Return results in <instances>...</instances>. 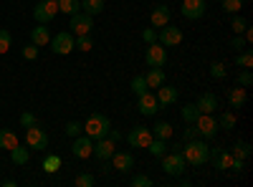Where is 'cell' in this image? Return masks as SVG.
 I'll return each mask as SVG.
<instances>
[{"mask_svg":"<svg viewBox=\"0 0 253 187\" xmlns=\"http://www.w3.org/2000/svg\"><path fill=\"white\" fill-rule=\"evenodd\" d=\"M182 157L187 164H205L210 159V147H208V142H200V139H190L185 144V150H182Z\"/></svg>","mask_w":253,"mask_h":187,"instance_id":"cell-1","label":"cell"},{"mask_svg":"<svg viewBox=\"0 0 253 187\" xmlns=\"http://www.w3.org/2000/svg\"><path fill=\"white\" fill-rule=\"evenodd\" d=\"M109 129H112V121H109V116H104V114H91L89 121L84 124V132H86V137H91V139L107 137Z\"/></svg>","mask_w":253,"mask_h":187,"instance_id":"cell-2","label":"cell"},{"mask_svg":"<svg viewBox=\"0 0 253 187\" xmlns=\"http://www.w3.org/2000/svg\"><path fill=\"white\" fill-rule=\"evenodd\" d=\"M56 13H58V3H56V0H41V3H36V8H33L36 23H43V26L51 23V20L56 18Z\"/></svg>","mask_w":253,"mask_h":187,"instance_id":"cell-3","label":"cell"},{"mask_svg":"<svg viewBox=\"0 0 253 187\" xmlns=\"http://www.w3.org/2000/svg\"><path fill=\"white\" fill-rule=\"evenodd\" d=\"M144 61H147V66L150 69H162L165 66V61H167V51L162 43H147V53H144Z\"/></svg>","mask_w":253,"mask_h":187,"instance_id":"cell-4","label":"cell"},{"mask_svg":"<svg viewBox=\"0 0 253 187\" xmlns=\"http://www.w3.org/2000/svg\"><path fill=\"white\" fill-rule=\"evenodd\" d=\"M69 28L76 33V36H86V33H91V28H94V15H89V13H74L71 15V23H69Z\"/></svg>","mask_w":253,"mask_h":187,"instance_id":"cell-5","label":"cell"},{"mask_svg":"<svg viewBox=\"0 0 253 187\" xmlns=\"http://www.w3.org/2000/svg\"><path fill=\"white\" fill-rule=\"evenodd\" d=\"M185 157H182V152H172V154H162V170L167 172V175H182L185 172Z\"/></svg>","mask_w":253,"mask_h":187,"instance_id":"cell-6","label":"cell"},{"mask_svg":"<svg viewBox=\"0 0 253 187\" xmlns=\"http://www.w3.org/2000/svg\"><path fill=\"white\" fill-rule=\"evenodd\" d=\"M51 51H53V53H58V56L71 53V51H74V36H71L69 31L51 36Z\"/></svg>","mask_w":253,"mask_h":187,"instance_id":"cell-7","label":"cell"},{"mask_svg":"<svg viewBox=\"0 0 253 187\" xmlns=\"http://www.w3.org/2000/svg\"><path fill=\"white\" fill-rule=\"evenodd\" d=\"M26 142L31 150H46L48 147V134L43 129H38V124H33V127L26 129Z\"/></svg>","mask_w":253,"mask_h":187,"instance_id":"cell-8","label":"cell"},{"mask_svg":"<svg viewBox=\"0 0 253 187\" xmlns=\"http://www.w3.org/2000/svg\"><path fill=\"white\" fill-rule=\"evenodd\" d=\"M180 10H182V15H185L187 20H198V18L205 15L208 3H205V0H182Z\"/></svg>","mask_w":253,"mask_h":187,"instance_id":"cell-9","label":"cell"},{"mask_svg":"<svg viewBox=\"0 0 253 187\" xmlns=\"http://www.w3.org/2000/svg\"><path fill=\"white\" fill-rule=\"evenodd\" d=\"M195 127H198V134L200 137H213L218 132V119L213 114H200L195 119Z\"/></svg>","mask_w":253,"mask_h":187,"instance_id":"cell-10","label":"cell"},{"mask_svg":"<svg viewBox=\"0 0 253 187\" xmlns=\"http://www.w3.org/2000/svg\"><path fill=\"white\" fill-rule=\"evenodd\" d=\"M114 152H117V142L112 137H101V139H96L91 154H96V159H112Z\"/></svg>","mask_w":253,"mask_h":187,"instance_id":"cell-11","label":"cell"},{"mask_svg":"<svg viewBox=\"0 0 253 187\" xmlns=\"http://www.w3.org/2000/svg\"><path fill=\"white\" fill-rule=\"evenodd\" d=\"M71 152H74V157H79V159H86V157H91V152H94V139L91 137H74V147H71Z\"/></svg>","mask_w":253,"mask_h":187,"instance_id":"cell-12","label":"cell"},{"mask_svg":"<svg viewBox=\"0 0 253 187\" xmlns=\"http://www.w3.org/2000/svg\"><path fill=\"white\" fill-rule=\"evenodd\" d=\"M155 137H152V129H147V127H134L129 134H126V142L132 144V147H147Z\"/></svg>","mask_w":253,"mask_h":187,"instance_id":"cell-13","label":"cell"},{"mask_svg":"<svg viewBox=\"0 0 253 187\" xmlns=\"http://www.w3.org/2000/svg\"><path fill=\"white\" fill-rule=\"evenodd\" d=\"M157 40L162 46H177V43H182V31L180 28H172L170 23L167 26H162V31L157 33Z\"/></svg>","mask_w":253,"mask_h":187,"instance_id":"cell-14","label":"cell"},{"mask_svg":"<svg viewBox=\"0 0 253 187\" xmlns=\"http://www.w3.org/2000/svg\"><path fill=\"white\" fill-rule=\"evenodd\" d=\"M157 96H155V91H144V94H139L137 96V109L144 114V116H150V114H155L157 112Z\"/></svg>","mask_w":253,"mask_h":187,"instance_id":"cell-15","label":"cell"},{"mask_svg":"<svg viewBox=\"0 0 253 187\" xmlns=\"http://www.w3.org/2000/svg\"><path fill=\"white\" fill-rule=\"evenodd\" d=\"M112 162H114V170L117 172H129L134 170V157L129 152H114L112 154Z\"/></svg>","mask_w":253,"mask_h":187,"instance_id":"cell-16","label":"cell"},{"mask_svg":"<svg viewBox=\"0 0 253 187\" xmlns=\"http://www.w3.org/2000/svg\"><path fill=\"white\" fill-rule=\"evenodd\" d=\"M210 159H213L215 170H230V164H233V154L225 150H210Z\"/></svg>","mask_w":253,"mask_h":187,"instance_id":"cell-17","label":"cell"},{"mask_svg":"<svg viewBox=\"0 0 253 187\" xmlns=\"http://www.w3.org/2000/svg\"><path fill=\"white\" fill-rule=\"evenodd\" d=\"M195 107L200 109V114H213V112L218 109V96L210 94V91H205V94H200V99H198Z\"/></svg>","mask_w":253,"mask_h":187,"instance_id":"cell-18","label":"cell"},{"mask_svg":"<svg viewBox=\"0 0 253 187\" xmlns=\"http://www.w3.org/2000/svg\"><path fill=\"white\" fill-rule=\"evenodd\" d=\"M155 96H157V104L160 107H170V104H175L177 101V89L175 86H160L157 91H155Z\"/></svg>","mask_w":253,"mask_h":187,"instance_id":"cell-19","label":"cell"},{"mask_svg":"<svg viewBox=\"0 0 253 187\" xmlns=\"http://www.w3.org/2000/svg\"><path fill=\"white\" fill-rule=\"evenodd\" d=\"M170 15H172V10L170 8H167V5H157L155 10H152V26L155 28H162V26H167V23H170Z\"/></svg>","mask_w":253,"mask_h":187,"instance_id":"cell-20","label":"cell"},{"mask_svg":"<svg viewBox=\"0 0 253 187\" xmlns=\"http://www.w3.org/2000/svg\"><path fill=\"white\" fill-rule=\"evenodd\" d=\"M31 38H33V43L41 48V46H48L51 43V31H48V26H43L41 23L38 28H33L31 31Z\"/></svg>","mask_w":253,"mask_h":187,"instance_id":"cell-21","label":"cell"},{"mask_svg":"<svg viewBox=\"0 0 253 187\" xmlns=\"http://www.w3.org/2000/svg\"><path fill=\"white\" fill-rule=\"evenodd\" d=\"M144 81H147V86H150V89H160L165 84V71L162 69H150L147 76H144Z\"/></svg>","mask_w":253,"mask_h":187,"instance_id":"cell-22","label":"cell"},{"mask_svg":"<svg viewBox=\"0 0 253 187\" xmlns=\"http://www.w3.org/2000/svg\"><path fill=\"white\" fill-rule=\"evenodd\" d=\"M10 159H13L15 164H28V159H31V147L26 150V147H20V144H15V147L10 150Z\"/></svg>","mask_w":253,"mask_h":187,"instance_id":"cell-23","label":"cell"},{"mask_svg":"<svg viewBox=\"0 0 253 187\" xmlns=\"http://www.w3.org/2000/svg\"><path fill=\"white\" fill-rule=\"evenodd\" d=\"M228 101H230V107H233V109H241L243 104H246V89H243V86L230 89V94H228Z\"/></svg>","mask_w":253,"mask_h":187,"instance_id":"cell-24","label":"cell"},{"mask_svg":"<svg viewBox=\"0 0 253 187\" xmlns=\"http://www.w3.org/2000/svg\"><path fill=\"white\" fill-rule=\"evenodd\" d=\"M152 137H157V139H170L172 137V127L167 121H157L155 127H152Z\"/></svg>","mask_w":253,"mask_h":187,"instance_id":"cell-25","label":"cell"},{"mask_svg":"<svg viewBox=\"0 0 253 187\" xmlns=\"http://www.w3.org/2000/svg\"><path fill=\"white\" fill-rule=\"evenodd\" d=\"M81 8L89 15H99L104 10V0H81Z\"/></svg>","mask_w":253,"mask_h":187,"instance_id":"cell-26","label":"cell"},{"mask_svg":"<svg viewBox=\"0 0 253 187\" xmlns=\"http://www.w3.org/2000/svg\"><path fill=\"white\" fill-rule=\"evenodd\" d=\"M15 144H18V137L10 129H0V147H3V150H13Z\"/></svg>","mask_w":253,"mask_h":187,"instance_id":"cell-27","label":"cell"},{"mask_svg":"<svg viewBox=\"0 0 253 187\" xmlns=\"http://www.w3.org/2000/svg\"><path fill=\"white\" fill-rule=\"evenodd\" d=\"M56 3H58V10L66 15H74L81 8V0H56Z\"/></svg>","mask_w":253,"mask_h":187,"instance_id":"cell-28","label":"cell"},{"mask_svg":"<svg viewBox=\"0 0 253 187\" xmlns=\"http://www.w3.org/2000/svg\"><path fill=\"white\" fill-rule=\"evenodd\" d=\"M236 66L238 69H251L253 66V53L248 48H243L241 53H236Z\"/></svg>","mask_w":253,"mask_h":187,"instance_id":"cell-29","label":"cell"},{"mask_svg":"<svg viewBox=\"0 0 253 187\" xmlns=\"http://www.w3.org/2000/svg\"><path fill=\"white\" fill-rule=\"evenodd\" d=\"M147 150H150L152 157H162V154L167 152V144H165V139H157V137H155L150 144H147Z\"/></svg>","mask_w":253,"mask_h":187,"instance_id":"cell-30","label":"cell"},{"mask_svg":"<svg viewBox=\"0 0 253 187\" xmlns=\"http://www.w3.org/2000/svg\"><path fill=\"white\" fill-rule=\"evenodd\" d=\"M236 127V114L233 112H223L218 116V129H233Z\"/></svg>","mask_w":253,"mask_h":187,"instance_id":"cell-31","label":"cell"},{"mask_svg":"<svg viewBox=\"0 0 253 187\" xmlns=\"http://www.w3.org/2000/svg\"><path fill=\"white\" fill-rule=\"evenodd\" d=\"M198 116H200V109L195 107V104H185V107H182V119H185L187 124H195Z\"/></svg>","mask_w":253,"mask_h":187,"instance_id":"cell-32","label":"cell"},{"mask_svg":"<svg viewBox=\"0 0 253 187\" xmlns=\"http://www.w3.org/2000/svg\"><path fill=\"white\" fill-rule=\"evenodd\" d=\"M74 48H79V51H91L94 48V40H91V36L86 33V36H76V40H74Z\"/></svg>","mask_w":253,"mask_h":187,"instance_id":"cell-33","label":"cell"},{"mask_svg":"<svg viewBox=\"0 0 253 187\" xmlns=\"http://www.w3.org/2000/svg\"><path fill=\"white\" fill-rule=\"evenodd\" d=\"M230 154L238 157V159L251 157V144H248V142H236V147H233V152H230Z\"/></svg>","mask_w":253,"mask_h":187,"instance_id":"cell-34","label":"cell"},{"mask_svg":"<svg viewBox=\"0 0 253 187\" xmlns=\"http://www.w3.org/2000/svg\"><path fill=\"white\" fill-rule=\"evenodd\" d=\"M58 167H61V157H58V154H46V159H43V170L53 175Z\"/></svg>","mask_w":253,"mask_h":187,"instance_id":"cell-35","label":"cell"},{"mask_svg":"<svg viewBox=\"0 0 253 187\" xmlns=\"http://www.w3.org/2000/svg\"><path fill=\"white\" fill-rule=\"evenodd\" d=\"M132 91L139 96V94H144V91H150V86H147V81H144V76H134L132 78Z\"/></svg>","mask_w":253,"mask_h":187,"instance_id":"cell-36","label":"cell"},{"mask_svg":"<svg viewBox=\"0 0 253 187\" xmlns=\"http://www.w3.org/2000/svg\"><path fill=\"white\" fill-rule=\"evenodd\" d=\"M76 187H94L96 185V177L94 175H89V172H84V175H79L76 177V182H74Z\"/></svg>","mask_w":253,"mask_h":187,"instance_id":"cell-37","label":"cell"},{"mask_svg":"<svg viewBox=\"0 0 253 187\" xmlns=\"http://www.w3.org/2000/svg\"><path fill=\"white\" fill-rule=\"evenodd\" d=\"M10 31H5V28H0V53H5V51H10Z\"/></svg>","mask_w":253,"mask_h":187,"instance_id":"cell-38","label":"cell"},{"mask_svg":"<svg viewBox=\"0 0 253 187\" xmlns=\"http://www.w3.org/2000/svg\"><path fill=\"white\" fill-rule=\"evenodd\" d=\"M251 84H253V74H251V69H243V71L238 74V86L248 89Z\"/></svg>","mask_w":253,"mask_h":187,"instance_id":"cell-39","label":"cell"},{"mask_svg":"<svg viewBox=\"0 0 253 187\" xmlns=\"http://www.w3.org/2000/svg\"><path fill=\"white\" fill-rule=\"evenodd\" d=\"M243 8V0H223V10L225 13H238Z\"/></svg>","mask_w":253,"mask_h":187,"instance_id":"cell-40","label":"cell"},{"mask_svg":"<svg viewBox=\"0 0 253 187\" xmlns=\"http://www.w3.org/2000/svg\"><path fill=\"white\" fill-rule=\"evenodd\" d=\"M132 187H152V180L147 175H134L132 177Z\"/></svg>","mask_w":253,"mask_h":187,"instance_id":"cell-41","label":"cell"},{"mask_svg":"<svg viewBox=\"0 0 253 187\" xmlns=\"http://www.w3.org/2000/svg\"><path fill=\"white\" fill-rule=\"evenodd\" d=\"M63 132H66L69 137H79V134L84 132V127H81L79 121H69V124H66V129H63Z\"/></svg>","mask_w":253,"mask_h":187,"instance_id":"cell-42","label":"cell"},{"mask_svg":"<svg viewBox=\"0 0 253 187\" xmlns=\"http://www.w3.org/2000/svg\"><path fill=\"white\" fill-rule=\"evenodd\" d=\"M33 124H36V116H33L31 112H23V114H20V127H23V129L33 127Z\"/></svg>","mask_w":253,"mask_h":187,"instance_id":"cell-43","label":"cell"},{"mask_svg":"<svg viewBox=\"0 0 253 187\" xmlns=\"http://www.w3.org/2000/svg\"><path fill=\"white\" fill-rule=\"evenodd\" d=\"M210 76H213V78H225V66L215 61V64L210 66Z\"/></svg>","mask_w":253,"mask_h":187,"instance_id":"cell-44","label":"cell"},{"mask_svg":"<svg viewBox=\"0 0 253 187\" xmlns=\"http://www.w3.org/2000/svg\"><path fill=\"white\" fill-rule=\"evenodd\" d=\"M246 26H248V23H246V20H243L241 15H236L233 20H230V28H233L236 33H243V31H246Z\"/></svg>","mask_w":253,"mask_h":187,"instance_id":"cell-45","label":"cell"},{"mask_svg":"<svg viewBox=\"0 0 253 187\" xmlns=\"http://www.w3.org/2000/svg\"><path fill=\"white\" fill-rule=\"evenodd\" d=\"M142 40H144V43H155V40H157V31L155 28H144L142 31Z\"/></svg>","mask_w":253,"mask_h":187,"instance_id":"cell-46","label":"cell"},{"mask_svg":"<svg viewBox=\"0 0 253 187\" xmlns=\"http://www.w3.org/2000/svg\"><path fill=\"white\" fill-rule=\"evenodd\" d=\"M23 58H28V61H33V58H38V46H36V43H31V46H26V48H23Z\"/></svg>","mask_w":253,"mask_h":187,"instance_id":"cell-47","label":"cell"},{"mask_svg":"<svg viewBox=\"0 0 253 187\" xmlns=\"http://www.w3.org/2000/svg\"><path fill=\"white\" fill-rule=\"evenodd\" d=\"M230 46H233V48H238V51H241V48H246V46H248V40H246V38H243V36L238 33V36H236L233 40H230Z\"/></svg>","mask_w":253,"mask_h":187,"instance_id":"cell-48","label":"cell"},{"mask_svg":"<svg viewBox=\"0 0 253 187\" xmlns=\"http://www.w3.org/2000/svg\"><path fill=\"white\" fill-rule=\"evenodd\" d=\"M198 137V127H195V124H193V127H187L185 129V142H190V139H195Z\"/></svg>","mask_w":253,"mask_h":187,"instance_id":"cell-49","label":"cell"},{"mask_svg":"<svg viewBox=\"0 0 253 187\" xmlns=\"http://www.w3.org/2000/svg\"><path fill=\"white\" fill-rule=\"evenodd\" d=\"M230 170H236V172H241V170H243V159L233 157V164H230Z\"/></svg>","mask_w":253,"mask_h":187,"instance_id":"cell-50","label":"cell"},{"mask_svg":"<svg viewBox=\"0 0 253 187\" xmlns=\"http://www.w3.org/2000/svg\"><path fill=\"white\" fill-rule=\"evenodd\" d=\"M107 137H112L114 142H119V139H122V134H119L117 129H109V132H107Z\"/></svg>","mask_w":253,"mask_h":187,"instance_id":"cell-51","label":"cell"}]
</instances>
